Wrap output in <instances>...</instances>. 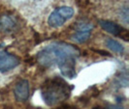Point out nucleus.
Returning <instances> with one entry per match:
<instances>
[{
	"instance_id": "9b49d317",
	"label": "nucleus",
	"mask_w": 129,
	"mask_h": 109,
	"mask_svg": "<svg viewBox=\"0 0 129 109\" xmlns=\"http://www.w3.org/2000/svg\"><path fill=\"white\" fill-rule=\"evenodd\" d=\"M107 109H122L121 107H117V106H111V107H109V108Z\"/></svg>"
},
{
	"instance_id": "20e7f679",
	"label": "nucleus",
	"mask_w": 129,
	"mask_h": 109,
	"mask_svg": "<svg viewBox=\"0 0 129 109\" xmlns=\"http://www.w3.org/2000/svg\"><path fill=\"white\" fill-rule=\"evenodd\" d=\"M99 24L106 32L110 33L114 36L121 37L125 41L128 40V32L121 25L110 20H103V19H99Z\"/></svg>"
},
{
	"instance_id": "423d86ee",
	"label": "nucleus",
	"mask_w": 129,
	"mask_h": 109,
	"mask_svg": "<svg viewBox=\"0 0 129 109\" xmlns=\"http://www.w3.org/2000/svg\"><path fill=\"white\" fill-rule=\"evenodd\" d=\"M19 64V59L16 55L10 53H1L0 54V71L4 72L13 70Z\"/></svg>"
},
{
	"instance_id": "9d476101",
	"label": "nucleus",
	"mask_w": 129,
	"mask_h": 109,
	"mask_svg": "<svg viewBox=\"0 0 129 109\" xmlns=\"http://www.w3.org/2000/svg\"><path fill=\"white\" fill-rule=\"evenodd\" d=\"M58 109H77V108L74 107V106H71V105H64V106H62V107H60V108Z\"/></svg>"
},
{
	"instance_id": "0eeeda50",
	"label": "nucleus",
	"mask_w": 129,
	"mask_h": 109,
	"mask_svg": "<svg viewBox=\"0 0 129 109\" xmlns=\"http://www.w3.org/2000/svg\"><path fill=\"white\" fill-rule=\"evenodd\" d=\"M14 94L19 101H25L29 96V83L27 80H19L18 83L16 84Z\"/></svg>"
},
{
	"instance_id": "1a4fd4ad",
	"label": "nucleus",
	"mask_w": 129,
	"mask_h": 109,
	"mask_svg": "<svg viewBox=\"0 0 129 109\" xmlns=\"http://www.w3.org/2000/svg\"><path fill=\"white\" fill-rule=\"evenodd\" d=\"M106 45L108 48H110L111 50H113L116 53H122L124 51V47L122 46V45H120L117 41L114 39H108L106 41Z\"/></svg>"
},
{
	"instance_id": "39448f33",
	"label": "nucleus",
	"mask_w": 129,
	"mask_h": 109,
	"mask_svg": "<svg viewBox=\"0 0 129 109\" xmlns=\"http://www.w3.org/2000/svg\"><path fill=\"white\" fill-rule=\"evenodd\" d=\"M18 29V20L11 15L0 16V32L11 34Z\"/></svg>"
},
{
	"instance_id": "f257e3e1",
	"label": "nucleus",
	"mask_w": 129,
	"mask_h": 109,
	"mask_svg": "<svg viewBox=\"0 0 129 109\" xmlns=\"http://www.w3.org/2000/svg\"><path fill=\"white\" fill-rule=\"evenodd\" d=\"M80 53L77 47L70 44L54 43L39 52L37 61L44 67H51L55 64L60 66L69 60L77 59Z\"/></svg>"
},
{
	"instance_id": "f03ea898",
	"label": "nucleus",
	"mask_w": 129,
	"mask_h": 109,
	"mask_svg": "<svg viewBox=\"0 0 129 109\" xmlns=\"http://www.w3.org/2000/svg\"><path fill=\"white\" fill-rule=\"evenodd\" d=\"M72 87L61 77H52L42 85V97L47 105L54 106L66 100L71 94Z\"/></svg>"
},
{
	"instance_id": "7ed1b4c3",
	"label": "nucleus",
	"mask_w": 129,
	"mask_h": 109,
	"mask_svg": "<svg viewBox=\"0 0 129 109\" xmlns=\"http://www.w3.org/2000/svg\"><path fill=\"white\" fill-rule=\"evenodd\" d=\"M73 15H74V10L71 7H59L50 15L48 19V23L53 28H57L63 25L68 19H71Z\"/></svg>"
},
{
	"instance_id": "6e6552de",
	"label": "nucleus",
	"mask_w": 129,
	"mask_h": 109,
	"mask_svg": "<svg viewBox=\"0 0 129 109\" xmlns=\"http://www.w3.org/2000/svg\"><path fill=\"white\" fill-rule=\"evenodd\" d=\"M91 30H92V24H88V23L81 24L78 27L76 33L74 34L73 40L80 44L86 42L88 38L90 37Z\"/></svg>"
}]
</instances>
